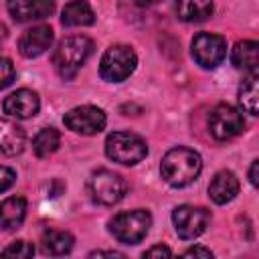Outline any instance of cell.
Listing matches in <instances>:
<instances>
[{"label":"cell","instance_id":"6da1fadb","mask_svg":"<svg viewBox=\"0 0 259 259\" xmlns=\"http://www.w3.org/2000/svg\"><path fill=\"white\" fill-rule=\"evenodd\" d=\"M200 170H202L200 154L190 148H184V146L168 150L160 164L162 178L174 188H182V186H188L190 182H194L198 178Z\"/></svg>","mask_w":259,"mask_h":259},{"label":"cell","instance_id":"7a4b0ae2","mask_svg":"<svg viewBox=\"0 0 259 259\" xmlns=\"http://www.w3.org/2000/svg\"><path fill=\"white\" fill-rule=\"evenodd\" d=\"M91 53H93L91 38H87L83 34L67 36L53 51V67L61 79L71 81L77 77L79 69L85 65V61L89 59Z\"/></svg>","mask_w":259,"mask_h":259},{"label":"cell","instance_id":"3957f363","mask_svg":"<svg viewBox=\"0 0 259 259\" xmlns=\"http://www.w3.org/2000/svg\"><path fill=\"white\" fill-rule=\"evenodd\" d=\"M105 156L117 164L134 166L148 156V146L138 134L111 132L105 138Z\"/></svg>","mask_w":259,"mask_h":259},{"label":"cell","instance_id":"277c9868","mask_svg":"<svg viewBox=\"0 0 259 259\" xmlns=\"http://www.w3.org/2000/svg\"><path fill=\"white\" fill-rule=\"evenodd\" d=\"M87 190L91 194V200L103 206H113L119 200H123L127 192V182L121 174L111 170H95L87 180Z\"/></svg>","mask_w":259,"mask_h":259},{"label":"cell","instance_id":"5b68a950","mask_svg":"<svg viewBox=\"0 0 259 259\" xmlns=\"http://www.w3.org/2000/svg\"><path fill=\"white\" fill-rule=\"evenodd\" d=\"M152 227V214L144 208L119 212L109 221V233L123 245H138Z\"/></svg>","mask_w":259,"mask_h":259},{"label":"cell","instance_id":"8992f818","mask_svg":"<svg viewBox=\"0 0 259 259\" xmlns=\"http://www.w3.org/2000/svg\"><path fill=\"white\" fill-rule=\"evenodd\" d=\"M136 65H138V57L132 47L111 45L99 61V75L107 83H121L134 73Z\"/></svg>","mask_w":259,"mask_h":259},{"label":"cell","instance_id":"52a82bcc","mask_svg":"<svg viewBox=\"0 0 259 259\" xmlns=\"http://www.w3.org/2000/svg\"><path fill=\"white\" fill-rule=\"evenodd\" d=\"M172 223L176 229V235L184 241H192L196 237H200L206 227L210 225V210L202 208V206H190V204H182L176 206L172 212Z\"/></svg>","mask_w":259,"mask_h":259},{"label":"cell","instance_id":"ba28073f","mask_svg":"<svg viewBox=\"0 0 259 259\" xmlns=\"http://www.w3.org/2000/svg\"><path fill=\"white\" fill-rule=\"evenodd\" d=\"M192 59L202 67V69H214L223 63L227 57V40L221 34L212 32H198L192 38L190 45Z\"/></svg>","mask_w":259,"mask_h":259},{"label":"cell","instance_id":"9c48e42d","mask_svg":"<svg viewBox=\"0 0 259 259\" xmlns=\"http://www.w3.org/2000/svg\"><path fill=\"white\" fill-rule=\"evenodd\" d=\"M243 127H245V119L233 105L221 103L208 115V132L219 142L239 136L243 132Z\"/></svg>","mask_w":259,"mask_h":259},{"label":"cell","instance_id":"30bf717a","mask_svg":"<svg viewBox=\"0 0 259 259\" xmlns=\"http://www.w3.org/2000/svg\"><path fill=\"white\" fill-rule=\"evenodd\" d=\"M63 121L75 134L93 136V134H99L105 127L107 117H105L103 109H99L95 105H79V107L69 109L63 117Z\"/></svg>","mask_w":259,"mask_h":259},{"label":"cell","instance_id":"8fae6325","mask_svg":"<svg viewBox=\"0 0 259 259\" xmlns=\"http://www.w3.org/2000/svg\"><path fill=\"white\" fill-rule=\"evenodd\" d=\"M2 109L4 113H8L10 117H16V119H28L32 115L38 113L40 109V99H38V93L32 91V89H16L12 91L4 103H2Z\"/></svg>","mask_w":259,"mask_h":259},{"label":"cell","instance_id":"7c38bea8","mask_svg":"<svg viewBox=\"0 0 259 259\" xmlns=\"http://www.w3.org/2000/svg\"><path fill=\"white\" fill-rule=\"evenodd\" d=\"M53 45V28L47 24H38L28 28L20 40H18V51L22 57L26 59H36L42 53L49 51V47Z\"/></svg>","mask_w":259,"mask_h":259},{"label":"cell","instance_id":"4fadbf2b","mask_svg":"<svg viewBox=\"0 0 259 259\" xmlns=\"http://www.w3.org/2000/svg\"><path fill=\"white\" fill-rule=\"evenodd\" d=\"M239 194V178L231 170H221L208 184V196L214 204H227Z\"/></svg>","mask_w":259,"mask_h":259},{"label":"cell","instance_id":"5bb4252c","mask_svg":"<svg viewBox=\"0 0 259 259\" xmlns=\"http://www.w3.org/2000/svg\"><path fill=\"white\" fill-rule=\"evenodd\" d=\"M231 61L237 69L257 75L259 71V45L255 40H239L231 51Z\"/></svg>","mask_w":259,"mask_h":259},{"label":"cell","instance_id":"9a60e30c","mask_svg":"<svg viewBox=\"0 0 259 259\" xmlns=\"http://www.w3.org/2000/svg\"><path fill=\"white\" fill-rule=\"evenodd\" d=\"M24 144H26L24 130L16 121L0 117V152L6 156H16L24 150Z\"/></svg>","mask_w":259,"mask_h":259},{"label":"cell","instance_id":"2e32d148","mask_svg":"<svg viewBox=\"0 0 259 259\" xmlns=\"http://www.w3.org/2000/svg\"><path fill=\"white\" fill-rule=\"evenodd\" d=\"M26 217V198L8 196L0 202V231H12L22 225Z\"/></svg>","mask_w":259,"mask_h":259},{"label":"cell","instance_id":"e0dca14e","mask_svg":"<svg viewBox=\"0 0 259 259\" xmlns=\"http://www.w3.org/2000/svg\"><path fill=\"white\" fill-rule=\"evenodd\" d=\"M214 12L212 0H178L176 14L182 22H204Z\"/></svg>","mask_w":259,"mask_h":259},{"label":"cell","instance_id":"ac0fdd59","mask_svg":"<svg viewBox=\"0 0 259 259\" xmlns=\"http://www.w3.org/2000/svg\"><path fill=\"white\" fill-rule=\"evenodd\" d=\"M61 22L65 26H91L95 22V12L85 0H73L65 4L61 12Z\"/></svg>","mask_w":259,"mask_h":259},{"label":"cell","instance_id":"d6986e66","mask_svg":"<svg viewBox=\"0 0 259 259\" xmlns=\"http://www.w3.org/2000/svg\"><path fill=\"white\" fill-rule=\"evenodd\" d=\"M73 245H75L73 235L67 231H59V229L45 231L42 239H40V247L47 255H67V253H71Z\"/></svg>","mask_w":259,"mask_h":259},{"label":"cell","instance_id":"ffe728a7","mask_svg":"<svg viewBox=\"0 0 259 259\" xmlns=\"http://www.w3.org/2000/svg\"><path fill=\"white\" fill-rule=\"evenodd\" d=\"M239 105L251 113V115H259V81L257 75H249L243 85L239 87Z\"/></svg>","mask_w":259,"mask_h":259},{"label":"cell","instance_id":"44dd1931","mask_svg":"<svg viewBox=\"0 0 259 259\" xmlns=\"http://www.w3.org/2000/svg\"><path fill=\"white\" fill-rule=\"evenodd\" d=\"M59 144H61L59 130H55V127H42L34 136V140H32V150H34V154L38 158H47V156H51L59 148Z\"/></svg>","mask_w":259,"mask_h":259},{"label":"cell","instance_id":"7402d4cb","mask_svg":"<svg viewBox=\"0 0 259 259\" xmlns=\"http://www.w3.org/2000/svg\"><path fill=\"white\" fill-rule=\"evenodd\" d=\"M6 8L16 22H28L34 18H45L34 0H6Z\"/></svg>","mask_w":259,"mask_h":259},{"label":"cell","instance_id":"603a6c76","mask_svg":"<svg viewBox=\"0 0 259 259\" xmlns=\"http://www.w3.org/2000/svg\"><path fill=\"white\" fill-rule=\"evenodd\" d=\"M2 255L4 257H32L34 255V247L28 241H14L2 251Z\"/></svg>","mask_w":259,"mask_h":259},{"label":"cell","instance_id":"cb8c5ba5","mask_svg":"<svg viewBox=\"0 0 259 259\" xmlns=\"http://www.w3.org/2000/svg\"><path fill=\"white\" fill-rule=\"evenodd\" d=\"M14 81V65L10 59L0 57V89L8 87Z\"/></svg>","mask_w":259,"mask_h":259},{"label":"cell","instance_id":"d4e9b609","mask_svg":"<svg viewBox=\"0 0 259 259\" xmlns=\"http://www.w3.org/2000/svg\"><path fill=\"white\" fill-rule=\"evenodd\" d=\"M16 182V172L8 166H0V194L6 192Z\"/></svg>","mask_w":259,"mask_h":259},{"label":"cell","instance_id":"484cf974","mask_svg":"<svg viewBox=\"0 0 259 259\" xmlns=\"http://www.w3.org/2000/svg\"><path fill=\"white\" fill-rule=\"evenodd\" d=\"M170 255H172V251L164 245H154L144 251V257H170Z\"/></svg>","mask_w":259,"mask_h":259},{"label":"cell","instance_id":"4316f807","mask_svg":"<svg viewBox=\"0 0 259 259\" xmlns=\"http://www.w3.org/2000/svg\"><path fill=\"white\" fill-rule=\"evenodd\" d=\"M184 257H212V251L204 247H190L184 251Z\"/></svg>","mask_w":259,"mask_h":259},{"label":"cell","instance_id":"83f0119b","mask_svg":"<svg viewBox=\"0 0 259 259\" xmlns=\"http://www.w3.org/2000/svg\"><path fill=\"white\" fill-rule=\"evenodd\" d=\"M34 2L38 4L42 16H49V14L53 12V8H55V0H34Z\"/></svg>","mask_w":259,"mask_h":259},{"label":"cell","instance_id":"f1b7e54d","mask_svg":"<svg viewBox=\"0 0 259 259\" xmlns=\"http://www.w3.org/2000/svg\"><path fill=\"white\" fill-rule=\"evenodd\" d=\"M257 170H259V160H253V164H251V168H249V182L253 184V186H257Z\"/></svg>","mask_w":259,"mask_h":259},{"label":"cell","instance_id":"f546056e","mask_svg":"<svg viewBox=\"0 0 259 259\" xmlns=\"http://www.w3.org/2000/svg\"><path fill=\"white\" fill-rule=\"evenodd\" d=\"M89 257H123V253H119V251H93V253H89Z\"/></svg>","mask_w":259,"mask_h":259},{"label":"cell","instance_id":"4dcf8cb0","mask_svg":"<svg viewBox=\"0 0 259 259\" xmlns=\"http://www.w3.org/2000/svg\"><path fill=\"white\" fill-rule=\"evenodd\" d=\"M138 6H142V8H148V6H154V4H158L160 0H134Z\"/></svg>","mask_w":259,"mask_h":259},{"label":"cell","instance_id":"1f68e13d","mask_svg":"<svg viewBox=\"0 0 259 259\" xmlns=\"http://www.w3.org/2000/svg\"><path fill=\"white\" fill-rule=\"evenodd\" d=\"M4 36H6V28H4L2 24H0V42L4 40Z\"/></svg>","mask_w":259,"mask_h":259}]
</instances>
